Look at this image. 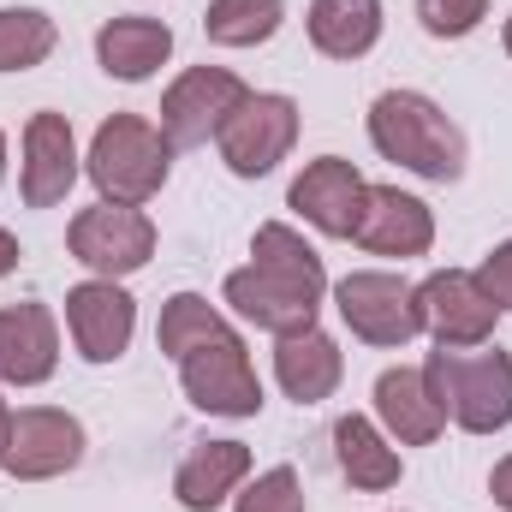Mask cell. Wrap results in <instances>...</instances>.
I'll list each match as a JSON object with an SVG mask.
<instances>
[{
	"label": "cell",
	"instance_id": "1",
	"mask_svg": "<svg viewBox=\"0 0 512 512\" xmlns=\"http://www.w3.org/2000/svg\"><path fill=\"white\" fill-rule=\"evenodd\" d=\"M322 298H328V262L292 221H262L251 239V262L221 280V304L274 340L316 328Z\"/></svg>",
	"mask_w": 512,
	"mask_h": 512
},
{
	"label": "cell",
	"instance_id": "2",
	"mask_svg": "<svg viewBox=\"0 0 512 512\" xmlns=\"http://www.w3.org/2000/svg\"><path fill=\"white\" fill-rule=\"evenodd\" d=\"M364 126H370L376 155L393 161V167H405V173H417L429 185L465 179V161H471L465 131L453 126V114L435 96H423V90H382L370 102V120Z\"/></svg>",
	"mask_w": 512,
	"mask_h": 512
},
{
	"label": "cell",
	"instance_id": "3",
	"mask_svg": "<svg viewBox=\"0 0 512 512\" xmlns=\"http://www.w3.org/2000/svg\"><path fill=\"white\" fill-rule=\"evenodd\" d=\"M423 376H429L453 429H465V435L512 429V352H501L495 340H483V346H435Z\"/></svg>",
	"mask_w": 512,
	"mask_h": 512
},
{
	"label": "cell",
	"instance_id": "4",
	"mask_svg": "<svg viewBox=\"0 0 512 512\" xmlns=\"http://www.w3.org/2000/svg\"><path fill=\"white\" fill-rule=\"evenodd\" d=\"M84 173L90 185L102 191V203H126L143 209L167 191V173H173V143L167 131L143 114H108L90 149H84Z\"/></svg>",
	"mask_w": 512,
	"mask_h": 512
},
{
	"label": "cell",
	"instance_id": "5",
	"mask_svg": "<svg viewBox=\"0 0 512 512\" xmlns=\"http://www.w3.org/2000/svg\"><path fill=\"white\" fill-rule=\"evenodd\" d=\"M334 310L352 328V340L376 346V352H399L423 334V304L417 286L393 268H352L334 280Z\"/></svg>",
	"mask_w": 512,
	"mask_h": 512
},
{
	"label": "cell",
	"instance_id": "6",
	"mask_svg": "<svg viewBox=\"0 0 512 512\" xmlns=\"http://www.w3.org/2000/svg\"><path fill=\"white\" fill-rule=\"evenodd\" d=\"M161 245L149 209H126V203H90L66 221V251L84 262L96 280H131L137 268H149V256Z\"/></svg>",
	"mask_w": 512,
	"mask_h": 512
},
{
	"label": "cell",
	"instance_id": "7",
	"mask_svg": "<svg viewBox=\"0 0 512 512\" xmlns=\"http://www.w3.org/2000/svg\"><path fill=\"white\" fill-rule=\"evenodd\" d=\"M179 387L203 417H256L262 411V376L251 364V346L239 328L203 340L179 358Z\"/></svg>",
	"mask_w": 512,
	"mask_h": 512
},
{
	"label": "cell",
	"instance_id": "8",
	"mask_svg": "<svg viewBox=\"0 0 512 512\" xmlns=\"http://www.w3.org/2000/svg\"><path fill=\"white\" fill-rule=\"evenodd\" d=\"M298 126H304V114H298L292 96H280V90H251V96L239 102V114L221 126L215 149H221V161H227L233 179H268V173L292 155Z\"/></svg>",
	"mask_w": 512,
	"mask_h": 512
},
{
	"label": "cell",
	"instance_id": "9",
	"mask_svg": "<svg viewBox=\"0 0 512 512\" xmlns=\"http://www.w3.org/2000/svg\"><path fill=\"white\" fill-rule=\"evenodd\" d=\"M251 96V84L233 66H185L167 90H161V120L173 149H203L209 137H221V126L239 114V102Z\"/></svg>",
	"mask_w": 512,
	"mask_h": 512
},
{
	"label": "cell",
	"instance_id": "10",
	"mask_svg": "<svg viewBox=\"0 0 512 512\" xmlns=\"http://www.w3.org/2000/svg\"><path fill=\"white\" fill-rule=\"evenodd\" d=\"M84 447H90V435L72 411L24 405V411H12V441L0 453V471L18 483H54V477L84 465Z\"/></svg>",
	"mask_w": 512,
	"mask_h": 512
},
{
	"label": "cell",
	"instance_id": "11",
	"mask_svg": "<svg viewBox=\"0 0 512 512\" xmlns=\"http://www.w3.org/2000/svg\"><path fill=\"white\" fill-rule=\"evenodd\" d=\"M78 179H84V155H78L72 120L54 108H36L18 131V197H24V209H60Z\"/></svg>",
	"mask_w": 512,
	"mask_h": 512
},
{
	"label": "cell",
	"instance_id": "12",
	"mask_svg": "<svg viewBox=\"0 0 512 512\" xmlns=\"http://www.w3.org/2000/svg\"><path fill=\"white\" fill-rule=\"evenodd\" d=\"M66 334L84 364H120L137 334V298L126 292V280H78L66 292Z\"/></svg>",
	"mask_w": 512,
	"mask_h": 512
},
{
	"label": "cell",
	"instance_id": "13",
	"mask_svg": "<svg viewBox=\"0 0 512 512\" xmlns=\"http://www.w3.org/2000/svg\"><path fill=\"white\" fill-rule=\"evenodd\" d=\"M417 304H423V334L435 346H483L501 328V304L477 286L471 268H435L429 280H417Z\"/></svg>",
	"mask_w": 512,
	"mask_h": 512
},
{
	"label": "cell",
	"instance_id": "14",
	"mask_svg": "<svg viewBox=\"0 0 512 512\" xmlns=\"http://www.w3.org/2000/svg\"><path fill=\"white\" fill-rule=\"evenodd\" d=\"M364 191H370V179H364L346 155H316V161H304V173L286 185V209H292L304 227H316L322 239H352L358 209H364Z\"/></svg>",
	"mask_w": 512,
	"mask_h": 512
},
{
	"label": "cell",
	"instance_id": "15",
	"mask_svg": "<svg viewBox=\"0 0 512 512\" xmlns=\"http://www.w3.org/2000/svg\"><path fill=\"white\" fill-rule=\"evenodd\" d=\"M352 245L387 262H411V256L435 251V209L399 185H370L364 191V209H358V227H352Z\"/></svg>",
	"mask_w": 512,
	"mask_h": 512
},
{
	"label": "cell",
	"instance_id": "16",
	"mask_svg": "<svg viewBox=\"0 0 512 512\" xmlns=\"http://www.w3.org/2000/svg\"><path fill=\"white\" fill-rule=\"evenodd\" d=\"M60 370V322L48 304H0V387H42Z\"/></svg>",
	"mask_w": 512,
	"mask_h": 512
},
{
	"label": "cell",
	"instance_id": "17",
	"mask_svg": "<svg viewBox=\"0 0 512 512\" xmlns=\"http://www.w3.org/2000/svg\"><path fill=\"white\" fill-rule=\"evenodd\" d=\"M370 399H376V423L387 429L393 447H429L447 429V411H441L435 387L423 376V364H393V370H382L376 387H370Z\"/></svg>",
	"mask_w": 512,
	"mask_h": 512
},
{
	"label": "cell",
	"instance_id": "18",
	"mask_svg": "<svg viewBox=\"0 0 512 512\" xmlns=\"http://www.w3.org/2000/svg\"><path fill=\"white\" fill-rule=\"evenodd\" d=\"M274 382H280V393H286L292 405H322V399H334L340 382H346V352H340V340L322 334V322L304 328V334L274 340Z\"/></svg>",
	"mask_w": 512,
	"mask_h": 512
},
{
	"label": "cell",
	"instance_id": "19",
	"mask_svg": "<svg viewBox=\"0 0 512 512\" xmlns=\"http://www.w3.org/2000/svg\"><path fill=\"white\" fill-rule=\"evenodd\" d=\"M251 477V447L245 441H197L179 471H173V501L185 512H221Z\"/></svg>",
	"mask_w": 512,
	"mask_h": 512
},
{
	"label": "cell",
	"instance_id": "20",
	"mask_svg": "<svg viewBox=\"0 0 512 512\" xmlns=\"http://www.w3.org/2000/svg\"><path fill=\"white\" fill-rule=\"evenodd\" d=\"M167 60H173V24L167 18L120 12L96 30V66L120 84H149Z\"/></svg>",
	"mask_w": 512,
	"mask_h": 512
},
{
	"label": "cell",
	"instance_id": "21",
	"mask_svg": "<svg viewBox=\"0 0 512 512\" xmlns=\"http://www.w3.org/2000/svg\"><path fill=\"white\" fill-rule=\"evenodd\" d=\"M334 459H340V477H346L352 489H364V495H387V489H399V477H405V459H399V447L387 441V429L376 417H358V411H346V417L334 423Z\"/></svg>",
	"mask_w": 512,
	"mask_h": 512
},
{
	"label": "cell",
	"instance_id": "22",
	"mask_svg": "<svg viewBox=\"0 0 512 512\" xmlns=\"http://www.w3.org/2000/svg\"><path fill=\"white\" fill-rule=\"evenodd\" d=\"M382 24H387L382 0H310V12H304V36L328 60H364V54H376Z\"/></svg>",
	"mask_w": 512,
	"mask_h": 512
},
{
	"label": "cell",
	"instance_id": "23",
	"mask_svg": "<svg viewBox=\"0 0 512 512\" xmlns=\"http://www.w3.org/2000/svg\"><path fill=\"white\" fill-rule=\"evenodd\" d=\"M286 24V0H209L203 6V36L215 48H262Z\"/></svg>",
	"mask_w": 512,
	"mask_h": 512
},
{
	"label": "cell",
	"instance_id": "24",
	"mask_svg": "<svg viewBox=\"0 0 512 512\" xmlns=\"http://www.w3.org/2000/svg\"><path fill=\"white\" fill-rule=\"evenodd\" d=\"M233 322L203 298V292H173L167 304H161V322H155V346H161V358H185V352H197L203 340H215V334H227Z\"/></svg>",
	"mask_w": 512,
	"mask_h": 512
},
{
	"label": "cell",
	"instance_id": "25",
	"mask_svg": "<svg viewBox=\"0 0 512 512\" xmlns=\"http://www.w3.org/2000/svg\"><path fill=\"white\" fill-rule=\"evenodd\" d=\"M60 48V24L42 6H0V72H36Z\"/></svg>",
	"mask_w": 512,
	"mask_h": 512
},
{
	"label": "cell",
	"instance_id": "26",
	"mask_svg": "<svg viewBox=\"0 0 512 512\" xmlns=\"http://www.w3.org/2000/svg\"><path fill=\"white\" fill-rule=\"evenodd\" d=\"M233 512H310L304 477L292 465H268V471L245 477V489L233 495Z\"/></svg>",
	"mask_w": 512,
	"mask_h": 512
},
{
	"label": "cell",
	"instance_id": "27",
	"mask_svg": "<svg viewBox=\"0 0 512 512\" xmlns=\"http://www.w3.org/2000/svg\"><path fill=\"white\" fill-rule=\"evenodd\" d=\"M489 0H417V24L435 42H465L471 30H483Z\"/></svg>",
	"mask_w": 512,
	"mask_h": 512
},
{
	"label": "cell",
	"instance_id": "28",
	"mask_svg": "<svg viewBox=\"0 0 512 512\" xmlns=\"http://www.w3.org/2000/svg\"><path fill=\"white\" fill-rule=\"evenodd\" d=\"M471 274H477V286H483V292L501 304V316H507V310H512V239H501L495 251L471 268Z\"/></svg>",
	"mask_w": 512,
	"mask_h": 512
},
{
	"label": "cell",
	"instance_id": "29",
	"mask_svg": "<svg viewBox=\"0 0 512 512\" xmlns=\"http://www.w3.org/2000/svg\"><path fill=\"white\" fill-rule=\"evenodd\" d=\"M489 495H495V507L512 512V453L507 459H495V471H489Z\"/></svg>",
	"mask_w": 512,
	"mask_h": 512
},
{
	"label": "cell",
	"instance_id": "30",
	"mask_svg": "<svg viewBox=\"0 0 512 512\" xmlns=\"http://www.w3.org/2000/svg\"><path fill=\"white\" fill-rule=\"evenodd\" d=\"M18 262H24V245H18V233H6V227H0V280H6Z\"/></svg>",
	"mask_w": 512,
	"mask_h": 512
},
{
	"label": "cell",
	"instance_id": "31",
	"mask_svg": "<svg viewBox=\"0 0 512 512\" xmlns=\"http://www.w3.org/2000/svg\"><path fill=\"white\" fill-rule=\"evenodd\" d=\"M6 441H12V405H6V387H0V453H6Z\"/></svg>",
	"mask_w": 512,
	"mask_h": 512
},
{
	"label": "cell",
	"instance_id": "32",
	"mask_svg": "<svg viewBox=\"0 0 512 512\" xmlns=\"http://www.w3.org/2000/svg\"><path fill=\"white\" fill-rule=\"evenodd\" d=\"M501 48L512 54V12H507V24H501Z\"/></svg>",
	"mask_w": 512,
	"mask_h": 512
},
{
	"label": "cell",
	"instance_id": "33",
	"mask_svg": "<svg viewBox=\"0 0 512 512\" xmlns=\"http://www.w3.org/2000/svg\"><path fill=\"white\" fill-rule=\"evenodd\" d=\"M0 179H6V131H0Z\"/></svg>",
	"mask_w": 512,
	"mask_h": 512
}]
</instances>
